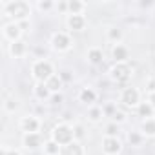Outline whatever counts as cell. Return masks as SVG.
<instances>
[{
    "label": "cell",
    "instance_id": "obj_1",
    "mask_svg": "<svg viewBox=\"0 0 155 155\" xmlns=\"http://www.w3.org/2000/svg\"><path fill=\"white\" fill-rule=\"evenodd\" d=\"M4 9H6V15L13 18V22H24L29 18V13H31V8L28 2L24 0H13V2H6L4 4Z\"/></svg>",
    "mask_w": 155,
    "mask_h": 155
},
{
    "label": "cell",
    "instance_id": "obj_2",
    "mask_svg": "<svg viewBox=\"0 0 155 155\" xmlns=\"http://www.w3.org/2000/svg\"><path fill=\"white\" fill-rule=\"evenodd\" d=\"M31 75H33V79L37 82H44L46 84L55 75L53 73V64L49 60H46V58H38V60H35L31 64Z\"/></svg>",
    "mask_w": 155,
    "mask_h": 155
},
{
    "label": "cell",
    "instance_id": "obj_3",
    "mask_svg": "<svg viewBox=\"0 0 155 155\" xmlns=\"http://www.w3.org/2000/svg\"><path fill=\"white\" fill-rule=\"evenodd\" d=\"M51 139H53L55 142H58V144L64 148V146H68V144H71V142L75 140L73 128L68 126L66 122H60V124H57V126L53 128V131H51Z\"/></svg>",
    "mask_w": 155,
    "mask_h": 155
},
{
    "label": "cell",
    "instance_id": "obj_4",
    "mask_svg": "<svg viewBox=\"0 0 155 155\" xmlns=\"http://www.w3.org/2000/svg\"><path fill=\"white\" fill-rule=\"evenodd\" d=\"M130 73H131V69H130L128 64H115V66L110 69L111 81L117 82L119 86H124V88H126V84H128V81H130Z\"/></svg>",
    "mask_w": 155,
    "mask_h": 155
},
{
    "label": "cell",
    "instance_id": "obj_5",
    "mask_svg": "<svg viewBox=\"0 0 155 155\" xmlns=\"http://www.w3.org/2000/svg\"><path fill=\"white\" fill-rule=\"evenodd\" d=\"M120 102L126 106V108H137L140 104V91L133 86H126L122 88V93H120Z\"/></svg>",
    "mask_w": 155,
    "mask_h": 155
},
{
    "label": "cell",
    "instance_id": "obj_6",
    "mask_svg": "<svg viewBox=\"0 0 155 155\" xmlns=\"http://www.w3.org/2000/svg\"><path fill=\"white\" fill-rule=\"evenodd\" d=\"M51 46L57 51H68L71 48V37L66 31H57L51 38Z\"/></svg>",
    "mask_w": 155,
    "mask_h": 155
},
{
    "label": "cell",
    "instance_id": "obj_7",
    "mask_svg": "<svg viewBox=\"0 0 155 155\" xmlns=\"http://www.w3.org/2000/svg\"><path fill=\"white\" fill-rule=\"evenodd\" d=\"M122 150V144L119 140V137H106L102 140V151L106 155H119Z\"/></svg>",
    "mask_w": 155,
    "mask_h": 155
},
{
    "label": "cell",
    "instance_id": "obj_8",
    "mask_svg": "<svg viewBox=\"0 0 155 155\" xmlns=\"http://www.w3.org/2000/svg\"><path fill=\"white\" fill-rule=\"evenodd\" d=\"M20 128H22V131H26V133H38V130H40V120H38L37 117H33V115L22 117Z\"/></svg>",
    "mask_w": 155,
    "mask_h": 155
},
{
    "label": "cell",
    "instance_id": "obj_9",
    "mask_svg": "<svg viewBox=\"0 0 155 155\" xmlns=\"http://www.w3.org/2000/svg\"><path fill=\"white\" fill-rule=\"evenodd\" d=\"M20 35H22V29H20L18 22H11V24H6L4 26V37L11 44L17 42V40H20Z\"/></svg>",
    "mask_w": 155,
    "mask_h": 155
},
{
    "label": "cell",
    "instance_id": "obj_10",
    "mask_svg": "<svg viewBox=\"0 0 155 155\" xmlns=\"http://www.w3.org/2000/svg\"><path fill=\"white\" fill-rule=\"evenodd\" d=\"M111 57L115 60V64H126V60L130 58V51L126 46L122 44H115L113 49H111Z\"/></svg>",
    "mask_w": 155,
    "mask_h": 155
},
{
    "label": "cell",
    "instance_id": "obj_11",
    "mask_svg": "<svg viewBox=\"0 0 155 155\" xmlns=\"http://www.w3.org/2000/svg\"><path fill=\"white\" fill-rule=\"evenodd\" d=\"M86 26V17L84 15H69L68 17V28L71 31H82Z\"/></svg>",
    "mask_w": 155,
    "mask_h": 155
},
{
    "label": "cell",
    "instance_id": "obj_12",
    "mask_svg": "<svg viewBox=\"0 0 155 155\" xmlns=\"http://www.w3.org/2000/svg\"><path fill=\"white\" fill-rule=\"evenodd\" d=\"M24 146L29 150H37L42 146V135L40 133H26L24 135Z\"/></svg>",
    "mask_w": 155,
    "mask_h": 155
},
{
    "label": "cell",
    "instance_id": "obj_13",
    "mask_svg": "<svg viewBox=\"0 0 155 155\" xmlns=\"http://www.w3.org/2000/svg\"><path fill=\"white\" fill-rule=\"evenodd\" d=\"M26 51H28V46H26V42H24V40H17V42L9 44V53H11V57H15V58L24 57V55H26Z\"/></svg>",
    "mask_w": 155,
    "mask_h": 155
},
{
    "label": "cell",
    "instance_id": "obj_14",
    "mask_svg": "<svg viewBox=\"0 0 155 155\" xmlns=\"http://www.w3.org/2000/svg\"><path fill=\"white\" fill-rule=\"evenodd\" d=\"M33 93H35V97L38 99V101H48V99H51V91H49V88L44 84V82H37L35 84V88H33Z\"/></svg>",
    "mask_w": 155,
    "mask_h": 155
},
{
    "label": "cell",
    "instance_id": "obj_15",
    "mask_svg": "<svg viewBox=\"0 0 155 155\" xmlns=\"http://www.w3.org/2000/svg\"><path fill=\"white\" fill-rule=\"evenodd\" d=\"M60 155H84V148L81 146L79 140H73L71 144H68V146L62 148V153Z\"/></svg>",
    "mask_w": 155,
    "mask_h": 155
},
{
    "label": "cell",
    "instance_id": "obj_16",
    "mask_svg": "<svg viewBox=\"0 0 155 155\" xmlns=\"http://www.w3.org/2000/svg\"><path fill=\"white\" fill-rule=\"evenodd\" d=\"M86 4L81 0H68V13L69 15H84Z\"/></svg>",
    "mask_w": 155,
    "mask_h": 155
},
{
    "label": "cell",
    "instance_id": "obj_17",
    "mask_svg": "<svg viewBox=\"0 0 155 155\" xmlns=\"http://www.w3.org/2000/svg\"><path fill=\"white\" fill-rule=\"evenodd\" d=\"M137 113H139V117H142V119H153L155 108L146 101V102H140V104L137 106Z\"/></svg>",
    "mask_w": 155,
    "mask_h": 155
},
{
    "label": "cell",
    "instance_id": "obj_18",
    "mask_svg": "<svg viewBox=\"0 0 155 155\" xmlns=\"http://www.w3.org/2000/svg\"><path fill=\"white\" fill-rule=\"evenodd\" d=\"M88 60H90V64H93V66L102 64V60H104L102 49H101V48H91V49L88 51Z\"/></svg>",
    "mask_w": 155,
    "mask_h": 155
},
{
    "label": "cell",
    "instance_id": "obj_19",
    "mask_svg": "<svg viewBox=\"0 0 155 155\" xmlns=\"http://www.w3.org/2000/svg\"><path fill=\"white\" fill-rule=\"evenodd\" d=\"M140 133L144 137H155V119H144L140 124Z\"/></svg>",
    "mask_w": 155,
    "mask_h": 155
},
{
    "label": "cell",
    "instance_id": "obj_20",
    "mask_svg": "<svg viewBox=\"0 0 155 155\" xmlns=\"http://www.w3.org/2000/svg\"><path fill=\"white\" fill-rule=\"evenodd\" d=\"M79 101L84 102V104H93L97 101V93L91 90V88H84L81 93H79Z\"/></svg>",
    "mask_w": 155,
    "mask_h": 155
},
{
    "label": "cell",
    "instance_id": "obj_21",
    "mask_svg": "<svg viewBox=\"0 0 155 155\" xmlns=\"http://www.w3.org/2000/svg\"><path fill=\"white\" fill-rule=\"evenodd\" d=\"M46 86L49 88V91H51V93H58V90L64 86V82H62V79H60L58 75H53L51 79L46 82Z\"/></svg>",
    "mask_w": 155,
    "mask_h": 155
},
{
    "label": "cell",
    "instance_id": "obj_22",
    "mask_svg": "<svg viewBox=\"0 0 155 155\" xmlns=\"http://www.w3.org/2000/svg\"><path fill=\"white\" fill-rule=\"evenodd\" d=\"M102 115H104V111H102L101 106H90V110H88V117H90V120L99 122V120L102 119Z\"/></svg>",
    "mask_w": 155,
    "mask_h": 155
},
{
    "label": "cell",
    "instance_id": "obj_23",
    "mask_svg": "<svg viewBox=\"0 0 155 155\" xmlns=\"http://www.w3.org/2000/svg\"><path fill=\"white\" fill-rule=\"evenodd\" d=\"M128 140H130L131 146H140L142 140H144V135L140 131H130L128 133Z\"/></svg>",
    "mask_w": 155,
    "mask_h": 155
},
{
    "label": "cell",
    "instance_id": "obj_24",
    "mask_svg": "<svg viewBox=\"0 0 155 155\" xmlns=\"http://www.w3.org/2000/svg\"><path fill=\"white\" fill-rule=\"evenodd\" d=\"M60 148H62V146L51 139V140H48V144H46V153H48V155H60Z\"/></svg>",
    "mask_w": 155,
    "mask_h": 155
},
{
    "label": "cell",
    "instance_id": "obj_25",
    "mask_svg": "<svg viewBox=\"0 0 155 155\" xmlns=\"http://www.w3.org/2000/svg\"><path fill=\"white\" fill-rule=\"evenodd\" d=\"M108 38H110L111 42H115V44H120V40H122V31H120L119 28H111V29H108Z\"/></svg>",
    "mask_w": 155,
    "mask_h": 155
},
{
    "label": "cell",
    "instance_id": "obj_26",
    "mask_svg": "<svg viewBox=\"0 0 155 155\" xmlns=\"http://www.w3.org/2000/svg\"><path fill=\"white\" fill-rule=\"evenodd\" d=\"M119 124L117 122H110L108 126H106V137H117L119 135Z\"/></svg>",
    "mask_w": 155,
    "mask_h": 155
},
{
    "label": "cell",
    "instance_id": "obj_27",
    "mask_svg": "<svg viewBox=\"0 0 155 155\" xmlns=\"http://www.w3.org/2000/svg\"><path fill=\"white\" fill-rule=\"evenodd\" d=\"M38 9L40 11H49V9H53L55 8V2H51V0H38Z\"/></svg>",
    "mask_w": 155,
    "mask_h": 155
},
{
    "label": "cell",
    "instance_id": "obj_28",
    "mask_svg": "<svg viewBox=\"0 0 155 155\" xmlns=\"http://www.w3.org/2000/svg\"><path fill=\"white\" fill-rule=\"evenodd\" d=\"M73 133H75V140L84 139V126L82 124H75L73 126Z\"/></svg>",
    "mask_w": 155,
    "mask_h": 155
},
{
    "label": "cell",
    "instance_id": "obj_29",
    "mask_svg": "<svg viewBox=\"0 0 155 155\" xmlns=\"http://www.w3.org/2000/svg\"><path fill=\"white\" fill-rule=\"evenodd\" d=\"M4 108H6V111H9V113H11V111H15V110L18 108V104H17V101H15V99H9V101H6V102H4Z\"/></svg>",
    "mask_w": 155,
    "mask_h": 155
},
{
    "label": "cell",
    "instance_id": "obj_30",
    "mask_svg": "<svg viewBox=\"0 0 155 155\" xmlns=\"http://www.w3.org/2000/svg\"><path fill=\"white\" fill-rule=\"evenodd\" d=\"M102 111H104V115L113 117L115 111H117V106H115V104H106V106H102Z\"/></svg>",
    "mask_w": 155,
    "mask_h": 155
},
{
    "label": "cell",
    "instance_id": "obj_31",
    "mask_svg": "<svg viewBox=\"0 0 155 155\" xmlns=\"http://www.w3.org/2000/svg\"><path fill=\"white\" fill-rule=\"evenodd\" d=\"M111 120H113V122H117V124H122V122L126 120V115H124L122 111H119V110H117V111H115V115L111 117Z\"/></svg>",
    "mask_w": 155,
    "mask_h": 155
},
{
    "label": "cell",
    "instance_id": "obj_32",
    "mask_svg": "<svg viewBox=\"0 0 155 155\" xmlns=\"http://www.w3.org/2000/svg\"><path fill=\"white\" fill-rule=\"evenodd\" d=\"M58 77L62 79V82H69V81H73V75L68 71V69H64V71H60L58 73Z\"/></svg>",
    "mask_w": 155,
    "mask_h": 155
},
{
    "label": "cell",
    "instance_id": "obj_33",
    "mask_svg": "<svg viewBox=\"0 0 155 155\" xmlns=\"http://www.w3.org/2000/svg\"><path fill=\"white\" fill-rule=\"evenodd\" d=\"M62 99H64V97H62L60 93H53L49 101H51V104H55V106H57V104H60V102H62Z\"/></svg>",
    "mask_w": 155,
    "mask_h": 155
},
{
    "label": "cell",
    "instance_id": "obj_34",
    "mask_svg": "<svg viewBox=\"0 0 155 155\" xmlns=\"http://www.w3.org/2000/svg\"><path fill=\"white\" fill-rule=\"evenodd\" d=\"M55 8H57L58 11L66 13V11H68V2H58V4H55Z\"/></svg>",
    "mask_w": 155,
    "mask_h": 155
},
{
    "label": "cell",
    "instance_id": "obj_35",
    "mask_svg": "<svg viewBox=\"0 0 155 155\" xmlns=\"http://www.w3.org/2000/svg\"><path fill=\"white\" fill-rule=\"evenodd\" d=\"M2 155H22V153H20L18 150H8V148H4Z\"/></svg>",
    "mask_w": 155,
    "mask_h": 155
},
{
    "label": "cell",
    "instance_id": "obj_36",
    "mask_svg": "<svg viewBox=\"0 0 155 155\" xmlns=\"http://www.w3.org/2000/svg\"><path fill=\"white\" fill-rule=\"evenodd\" d=\"M148 102L155 108V91H153V93H148Z\"/></svg>",
    "mask_w": 155,
    "mask_h": 155
},
{
    "label": "cell",
    "instance_id": "obj_37",
    "mask_svg": "<svg viewBox=\"0 0 155 155\" xmlns=\"http://www.w3.org/2000/svg\"><path fill=\"white\" fill-rule=\"evenodd\" d=\"M18 26H20V29H22V31H26V29L29 28V20H24V22H18Z\"/></svg>",
    "mask_w": 155,
    "mask_h": 155
}]
</instances>
